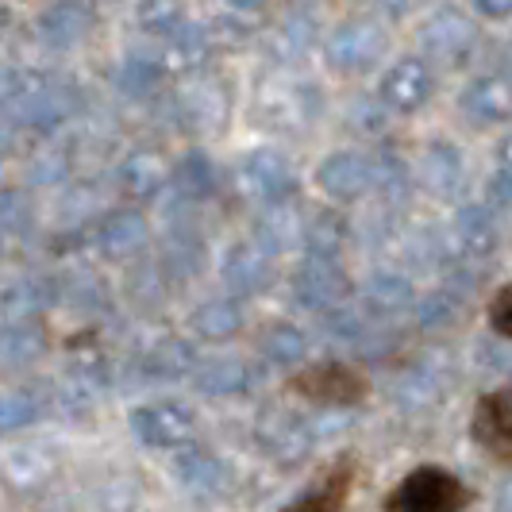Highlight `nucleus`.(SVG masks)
Segmentation results:
<instances>
[{"label":"nucleus","mask_w":512,"mask_h":512,"mask_svg":"<svg viewBox=\"0 0 512 512\" xmlns=\"http://www.w3.org/2000/svg\"><path fill=\"white\" fill-rule=\"evenodd\" d=\"M385 47H389V31L385 24L370 20V16H351L328 35V62L335 74H366L382 62Z\"/></svg>","instance_id":"nucleus-1"},{"label":"nucleus","mask_w":512,"mask_h":512,"mask_svg":"<svg viewBox=\"0 0 512 512\" xmlns=\"http://www.w3.org/2000/svg\"><path fill=\"white\" fill-rule=\"evenodd\" d=\"M470 501V489L462 486L455 474L439 466H420L397 486L389 497L393 512H462Z\"/></svg>","instance_id":"nucleus-2"},{"label":"nucleus","mask_w":512,"mask_h":512,"mask_svg":"<svg viewBox=\"0 0 512 512\" xmlns=\"http://www.w3.org/2000/svg\"><path fill=\"white\" fill-rule=\"evenodd\" d=\"M293 297L301 308L328 312V308L343 305L351 297V278H347V270L339 266L335 255H312L308 251V258L293 274Z\"/></svg>","instance_id":"nucleus-3"},{"label":"nucleus","mask_w":512,"mask_h":512,"mask_svg":"<svg viewBox=\"0 0 512 512\" xmlns=\"http://www.w3.org/2000/svg\"><path fill=\"white\" fill-rule=\"evenodd\" d=\"M474 43H478V27L459 8H436L420 24V47L443 66H462L474 51Z\"/></svg>","instance_id":"nucleus-4"},{"label":"nucleus","mask_w":512,"mask_h":512,"mask_svg":"<svg viewBox=\"0 0 512 512\" xmlns=\"http://www.w3.org/2000/svg\"><path fill=\"white\" fill-rule=\"evenodd\" d=\"M239 189L251 197V201H262V205H282L297 193V174L289 166V158L282 151H251L243 162H239Z\"/></svg>","instance_id":"nucleus-5"},{"label":"nucleus","mask_w":512,"mask_h":512,"mask_svg":"<svg viewBox=\"0 0 512 512\" xmlns=\"http://www.w3.org/2000/svg\"><path fill=\"white\" fill-rule=\"evenodd\" d=\"M432 93H436V74L424 58H397L382 74V85H378V101L389 112H401V116L420 112L432 101Z\"/></svg>","instance_id":"nucleus-6"},{"label":"nucleus","mask_w":512,"mask_h":512,"mask_svg":"<svg viewBox=\"0 0 512 512\" xmlns=\"http://www.w3.org/2000/svg\"><path fill=\"white\" fill-rule=\"evenodd\" d=\"M293 389L301 397H308V401L324 405V409H347V405H355V401L366 397L362 374L351 370V366H343V362H320V366H312L305 374H297Z\"/></svg>","instance_id":"nucleus-7"},{"label":"nucleus","mask_w":512,"mask_h":512,"mask_svg":"<svg viewBox=\"0 0 512 512\" xmlns=\"http://www.w3.org/2000/svg\"><path fill=\"white\" fill-rule=\"evenodd\" d=\"M497 251V220L482 205L459 208V216L451 220L447 239H443V255L455 262H482Z\"/></svg>","instance_id":"nucleus-8"},{"label":"nucleus","mask_w":512,"mask_h":512,"mask_svg":"<svg viewBox=\"0 0 512 512\" xmlns=\"http://www.w3.org/2000/svg\"><path fill=\"white\" fill-rule=\"evenodd\" d=\"M131 432L147 447H185L197 432V416L185 405H143L131 412Z\"/></svg>","instance_id":"nucleus-9"},{"label":"nucleus","mask_w":512,"mask_h":512,"mask_svg":"<svg viewBox=\"0 0 512 512\" xmlns=\"http://www.w3.org/2000/svg\"><path fill=\"white\" fill-rule=\"evenodd\" d=\"M316 185L335 201H359L374 189V158L359 151H335L316 166Z\"/></svg>","instance_id":"nucleus-10"},{"label":"nucleus","mask_w":512,"mask_h":512,"mask_svg":"<svg viewBox=\"0 0 512 512\" xmlns=\"http://www.w3.org/2000/svg\"><path fill=\"white\" fill-rule=\"evenodd\" d=\"M416 178H420V189L432 193L436 201H451L459 197L462 185H466V162H462V151L455 143H428L424 154H420V166H416Z\"/></svg>","instance_id":"nucleus-11"},{"label":"nucleus","mask_w":512,"mask_h":512,"mask_svg":"<svg viewBox=\"0 0 512 512\" xmlns=\"http://www.w3.org/2000/svg\"><path fill=\"white\" fill-rule=\"evenodd\" d=\"M462 116L478 128H489V124H505L512 120V81L497 74H482L474 81H466L462 89Z\"/></svg>","instance_id":"nucleus-12"},{"label":"nucleus","mask_w":512,"mask_h":512,"mask_svg":"<svg viewBox=\"0 0 512 512\" xmlns=\"http://www.w3.org/2000/svg\"><path fill=\"white\" fill-rule=\"evenodd\" d=\"M174 478H178L193 497H205V501L224 497L231 486L228 466L216 459L212 451H205V447H189V443L178 447V455H174Z\"/></svg>","instance_id":"nucleus-13"},{"label":"nucleus","mask_w":512,"mask_h":512,"mask_svg":"<svg viewBox=\"0 0 512 512\" xmlns=\"http://www.w3.org/2000/svg\"><path fill=\"white\" fill-rule=\"evenodd\" d=\"M474 439L486 447L489 455L512 462V389L489 393L478 401L474 412Z\"/></svg>","instance_id":"nucleus-14"},{"label":"nucleus","mask_w":512,"mask_h":512,"mask_svg":"<svg viewBox=\"0 0 512 512\" xmlns=\"http://www.w3.org/2000/svg\"><path fill=\"white\" fill-rule=\"evenodd\" d=\"M220 278L235 297H255L270 285V255L258 243H235L220 262Z\"/></svg>","instance_id":"nucleus-15"},{"label":"nucleus","mask_w":512,"mask_h":512,"mask_svg":"<svg viewBox=\"0 0 512 512\" xmlns=\"http://www.w3.org/2000/svg\"><path fill=\"white\" fill-rule=\"evenodd\" d=\"M197 370V351L185 339H166L154 343L151 351H143L135 362V378L143 385H162V382H181Z\"/></svg>","instance_id":"nucleus-16"},{"label":"nucleus","mask_w":512,"mask_h":512,"mask_svg":"<svg viewBox=\"0 0 512 512\" xmlns=\"http://www.w3.org/2000/svg\"><path fill=\"white\" fill-rule=\"evenodd\" d=\"M197 374V389L208 397H239V393H251L262 382V366L247 359H216L205 362L193 370Z\"/></svg>","instance_id":"nucleus-17"},{"label":"nucleus","mask_w":512,"mask_h":512,"mask_svg":"<svg viewBox=\"0 0 512 512\" xmlns=\"http://www.w3.org/2000/svg\"><path fill=\"white\" fill-rule=\"evenodd\" d=\"M174 108H178L181 124L193 131H216L228 120V97L216 81H201V85L181 89Z\"/></svg>","instance_id":"nucleus-18"},{"label":"nucleus","mask_w":512,"mask_h":512,"mask_svg":"<svg viewBox=\"0 0 512 512\" xmlns=\"http://www.w3.org/2000/svg\"><path fill=\"white\" fill-rule=\"evenodd\" d=\"M212 27H197V24H181L174 35H170V43H166V51H162V70L166 74H178V77H189L197 74V70H205L208 54H212Z\"/></svg>","instance_id":"nucleus-19"},{"label":"nucleus","mask_w":512,"mask_h":512,"mask_svg":"<svg viewBox=\"0 0 512 512\" xmlns=\"http://www.w3.org/2000/svg\"><path fill=\"white\" fill-rule=\"evenodd\" d=\"M447 382H451V370H447L443 359H416L397 378V397L409 409H428L447 393Z\"/></svg>","instance_id":"nucleus-20"},{"label":"nucleus","mask_w":512,"mask_h":512,"mask_svg":"<svg viewBox=\"0 0 512 512\" xmlns=\"http://www.w3.org/2000/svg\"><path fill=\"white\" fill-rule=\"evenodd\" d=\"M170 181V162L158 151H131L120 166V189L135 201H151Z\"/></svg>","instance_id":"nucleus-21"},{"label":"nucleus","mask_w":512,"mask_h":512,"mask_svg":"<svg viewBox=\"0 0 512 512\" xmlns=\"http://www.w3.org/2000/svg\"><path fill=\"white\" fill-rule=\"evenodd\" d=\"M262 439L270 447V455H278L285 462H297L305 459L308 451L316 447V432L308 420H297V416H285V412H270L262 420Z\"/></svg>","instance_id":"nucleus-22"},{"label":"nucleus","mask_w":512,"mask_h":512,"mask_svg":"<svg viewBox=\"0 0 512 512\" xmlns=\"http://www.w3.org/2000/svg\"><path fill=\"white\" fill-rule=\"evenodd\" d=\"M147 220L143 212L135 208H124V212H112L101 228V247L108 258H135L143 247H147Z\"/></svg>","instance_id":"nucleus-23"},{"label":"nucleus","mask_w":512,"mask_h":512,"mask_svg":"<svg viewBox=\"0 0 512 512\" xmlns=\"http://www.w3.org/2000/svg\"><path fill=\"white\" fill-rule=\"evenodd\" d=\"M270 212L258 220V247L266 255H285L293 251L297 243H305V220L289 208V201L282 205H266Z\"/></svg>","instance_id":"nucleus-24"},{"label":"nucleus","mask_w":512,"mask_h":512,"mask_svg":"<svg viewBox=\"0 0 512 512\" xmlns=\"http://www.w3.org/2000/svg\"><path fill=\"white\" fill-rule=\"evenodd\" d=\"M362 301H366V308H370L374 316H397V312L412 308L416 293H412V282L405 274H397V270H378L370 282L362 285Z\"/></svg>","instance_id":"nucleus-25"},{"label":"nucleus","mask_w":512,"mask_h":512,"mask_svg":"<svg viewBox=\"0 0 512 512\" xmlns=\"http://www.w3.org/2000/svg\"><path fill=\"white\" fill-rule=\"evenodd\" d=\"M312 43H316V24H312V16H305V12H289L282 24L270 31V39H266L270 54L282 66L285 62H301L312 51Z\"/></svg>","instance_id":"nucleus-26"},{"label":"nucleus","mask_w":512,"mask_h":512,"mask_svg":"<svg viewBox=\"0 0 512 512\" xmlns=\"http://www.w3.org/2000/svg\"><path fill=\"white\" fill-rule=\"evenodd\" d=\"M174 189L185 201H208L216 193V166L205 151H185L178 158V166L170 170Z\"/></svg>","instance_id":"nucleus-27"},{"label":"nucleus","mask_w":512,"mask_h":512,"mask_svg":"<svg viewBox=\"0 0 512 512\" xmlns=\"http://www.w3.org/2000/svg\"><path fill=\"white\" fill-rule=\"evenodd\" d=\"M189 324L208 343H224V339H231L243 328V308L235 305V301H205L201 308H193Z\"/></svg>","instance_id":"nucleus-28"},{"label":"nucleus","mask_w":512,"mask_h":512,"mask_svg":"<svg viewBox=\"0 0 512 512\" xmlns=\"http://www.w3.org/2000/svg\"><path fill=\"white\" fill-rule=\"evenodd\" d=\"M47 351V335L35 324H12L0 332V366L8 370H24Z\"/></svg>","instance_id":"nucleus-29"},{"label":"nucleus","mask_w":512,"mask_h":512,"mask_svg":"<svg viewBox=\"0 0 512 512\" xmlns=\"http://www.w3.org/2000/svg\"><path fill=\"white\" fill-rule=\"evenodd\" d=\"M347 243V220L339 212H316L305 220V247L312 255H335Z\"/></svg>","instance_id":"nucleus-30"},{"label":"nucleus","mask_w":512,"mask_h":512,"mask_svg":"<svg viewBox=\"0 0 512 512\" xmlns=\"http://www.w3.org/2000/svg\"><path fill=\"white\" fill-rule=\"evenodd\" d=\"M308 355V335L293 324H278L262 335V359L274 366H293Z\"/></svg>","instance_id":"nucleus-31"},{"label":"nucleus","mask_w":512,"mask_h":512,"mask_svg":"<svg viewBox=\"0 0 512 512\" xmlns=\"http://www.w3.org/2000/svg\"><path fill=\"white\" fill-rule=\"evenodd\" d=\"M135 20L147 35H174L185 24V4L181 0H139Z\"/></svg>","instance_id":"nucleus-32"},{"label":"nucleus","mask_w":512,"mask_h":512,"mask_svg":"<svg viewBox=\"0 0 512 512\" xmlns=\"http://www.w3.org/2000/svg\"><path fill=\"white\" fill-rule=\"evenodd\" d=\"M162 62H154L147 54H131L128 62L120 66V89L128 93V97H151L154 89H158V81H162Z\"/></svg>","instance_id":"nucleus-33"},{"label":"nucleus","mask_w":512,"mask_h":512,"mask_svg":"<svg viewBox=\"0 0 512 512\" xmlns=\"http://www.w3.org/2000/svg\"><path fill=\"white\" fill-rule=\"evenodd\" d=\"M43 416V397L31 393V389H16L8 397H0V432H16L27 428Z\"/></svg>","instance_id":"nucleus-34"},{"label":"nucleus","mask_w":512,"mask_h":512,"mask_svg":"<svg viewBox=\"0 0 512 512\" xmlns=\"http://www.w3.org/2000/svg\"><path fill=\"white\" fill-rule=\"evenodd\" d=\"M374 189H382L385 197H405L409 193V170L401 166V158L385 154V158H374Z\"/></svg>","instance_id":"nucleus-35"},{"label":"nucleus","mask_w":512,"mask_h":512,"mask_svg":"<svg viewBox=\"0 0 512 512\" xmlns=\"http://www.w3.org/2000/svg\"><path fill=\"white\" fill-rule=\"evenodd\" d=\"M324 328H328L335 339H362V335H366V320H362L359 308L335 305L324 312Z\"/></svg>","instance_id":"nucleus-36"},{"label":"nucleus","mask_w":512,"mask_h":512,"mask_svg":"<svg viewBox=\"0 0 512 512\" xmlns=\"http://www.w3.org/2000/svg\"><path fill=\"white\" fill-rule=\"evenodd\" d=\"M166 262L174 266V274H193V270H197V262H201V243H197L193 235H181V231H174V235H170Z\"/></svg>","instance_id":"nucleus-37"},{"label":"nucleus","mask_w":512,"mask_h":512,"mask_svg":"<svg viewBox=\"0 0 512 512\" xmlns=\"http://www.w3.org/2000/svg\"><path fill=\"white\" fill-rule=\"evenodd\" d=\"M343 497H347V474L332 478V486H324L320 493H308L305 501L289 512H335L343 505Z\"/></svg>","instance_id":"nucleus-38"},{"label":"nucleus","mask_w":512,"mask_h":512,"mask_svg":"<svg viewBox=\"0 0 512 512\" xmlns=\"http://www.w3.org/2000/svg\"><path fill=\"white\" fill-rule=\"evenodd\" d=\"M54 24H58V35H62V39H77V35L89 31V12L77 8V4H66V8L54 12Z\"/></svg>","instance_id":"nucleus-39"},{"label":"nucleus","mask_w":512,"mask_h":512,"mask_svg":"<svg viewBox=\"0 0 512 512\" xmlns=\"http://www.w3.org/2000/svg\"><path fill=\"white\" fill-rule=\"evenodd\" d=\"M489 324L512 339V285H505V289L493 297V305H489Z\"/></svg>","instance_id":"nucleus-40"},{"label":"nucleus","mask_w":512,"mask_h":512,"mask_svg":"<svg viewBox=\"0 0 512 512\" xmlns=\"http://www.w3.org/2000/svg\"><path fill=\"white\" fill-rule=\"evenodd\" d=\"M382 120H385V104L382 101H362L359 104H351V128H362V131H378L382 128Z\"/></svg>","instance_id":"nucleus-41"},{"label":"nucleus","mask_w":512,"mask_h":512,"mask_svg":"<svg viewBox=\"0 0 512 512\" xmlns=\"http://www.w3.org/2000/svg\"><path fill=\"white\" fill-rule=\"evenodd\" d=\"M489 205L512 208V174L509 170H497V174L489 178Z\"/></svg>","instance_id":"nucleus-42"},{"label":"nucleus","mask_w":512,"mask_h":512,"mask_svg":"<svg viewBox=\"0 0 512 512\" xmlns=\"http://www.w3.org/2000/svg\"><path fill=\"white\" fill-rule=\"evenodd\" d=\"M486 20H509L512 16V0H470Z\"/></svg>","instance_id":"nucleus-43"},{"label":"nucleus","mask_w":512,"mask_h":512,"mask_svg":"<svg viewBox=\"0 0 512 512\" xmlns=\"http://www.w3.org/2000/svg\"><path fill=\"white\" fill-rule=\"evenodd\" d=\"M378 8H382L385 16H393V20H401V16H409L412 8L420 4V0H374Z\"/></svg>","instance_id":"nucleus-44"},{"label":"nucleus","mask_w":512,"mask_h":512,"mask_svg":"<svg viewBox=\"0 0 512 512\" xmlns=\"http://www.w3.org/2000/svg\"><path fill=\"white\" fill-rule=\"evenodd\" d=\"M497 170H509L512 174V131L497 143Z\"/></svg>","instance_id":"nucleus-45"},{"label":"nucleus","mask_w":512,"mask_h":512,"mask_svg":"<svg viewBox=\"0 0 512 512\" xmlns=\"http://www.w3.org/2000/svg\"><path fill=\"white\" fill-rule=\"evenodd\" d=\"M235 12H255V8H262V0H228Z\"/></svg>","instance_id":"nucleus-46"},{"label":"nucleus","mask_w":512,"mask_h":512,"mask_svg":"<svg viewBox=\"0 0 512 512\" xmlns=\"http://www.w3.org/2000/svg\"><path fill=\"white\" fill-rule=\"evenodd\" d=\"M501 501H505V512H512V482L505 486V493H501Z\"/></svg>","instance_id":"nucleus-47"},{"label":"nucleus","mask_w":512,"mask_h":512,"mask_svg":"<svg viewBox=\"0 0 512 512\" xmlns=\"http://www.w3.org/2000/svg\"><path fill=\"white\" fill-rule=\"evenodd\" d=\"M509 81H512V66H509Z\"/></svg>","instance_id":"nucleus-48"}]
</instances>
